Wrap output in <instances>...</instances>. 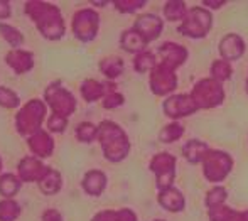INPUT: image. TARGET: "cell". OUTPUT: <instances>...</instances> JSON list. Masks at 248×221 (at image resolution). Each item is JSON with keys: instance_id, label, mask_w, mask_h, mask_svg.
Masks as SVG:
<instances>
[{"instance_id": "1", "label": "cell", "mask_w": 248, "mask_h": 221, "mask_svg": "<svg viewBox=\"0 0 248 221\" xmlns=\"http://www.w3.org/2000/svg\"><path fill=\"white\" fill-rule=\"evenodd\" d=\"M26 14L32 19L44 39L58 41L64 36V20L56 5L32 0L26 3Z\"/></svg>"}, {"instance_id": "2", "label": "cell", "mask_w": 248, "mask_h": 221, "mask_svg": "<svg viewBox=\"0 0 248 221\" xmlns=\"http://www.w3.org/2000/svg\"><path fill=\"white\" fill-rule=\"evenodd\" d=\"M101 147H103V154L108 160L111 162H120L127 157L128 154V139L125 135V132L118 127L113 122H101L98 127V137Z\"/></svg>"}, {"instance_id": "3", "label": "cell", "mask_w": 248, "mask_h": 221, "mask_svg": "<svg viewBox=\"0 0 248 221\" xmlns=\"http://www.w3.org/2000/svg\"><path fill=\"white\" fill-rule=\"evenodd\" d=\"M44 118H46V103L34 98L27 101L16 115V128L20 135L31 137L32 133L41 130Z\"/></svg>"}, {"instance_id": "4", "label": "cell", "mask_w": 248, "mask_h": 221, "mask_svg": "<svg viewBox=\"0 0 248 221\" xmlns=\"http://www.w3.org/2000/svg\"><path fill=\"white\" fill-rule=\"evenodd\" d=\"M44 101L51 107L52 115L68 118L76 110V100L68 90H64L58 81L51 83L44 90Z\"/></svg>"}, {"instance_id": "5", "label": "cell", "mask_w": 248, "mask_h": 221, "mask_svg": "<svg viewBox=\"0 0 248 221\" xmlns=\"http://www.w3.org/2000/svg\"><path fill=\"white\" fill-rule=\"evenodd\" d=\"M100 26V16L93 9H81L73 16V34L76 39L90 43L96 37Z\"/></svg>"}, {"instance_id": "6", "label": "cell", "mask_w": 248, "mask_h": 221, "mask_svg": "<svg viewBox=\"0 0 248 221\" xmlns=\"http://www.w3.org/2000/svg\"><path fill=\"white\" fill-rule=\"evenodd\" d=\"M209 27H211V16L201 7H194L187 16L186 22L179 27V32L189 37H202L206 31H209Z\"/></svg>"}, {"instance_id": "7", "label": "cell", "mask_w": 248, "mask_h": 221, "mask_svg": "<svg viewBox=\"0 0 248 221\" xmlns=\"http://www.w3.org/2000/svg\"><path fill=\"white\" fill-rule=\"evenodd\" d=\"M230 166H232V160L225 152L213 150L204 156V176L213 182L225 179L226 174L230 173Z\"/></svg>"}, {"instance_id": "8", "label": "cell", "mask_w": 248, "mask_h": 221, "mask_svg": "<svg viewBox=\"0 0 248 221\" xmlns=\"http://www.w3.org/2000/svg\"><path fill=\"white\" fill-rule=\"evenodd\" d=\"M47 167L37 157H24L17 166V177L20 182H39Z\"/></svg>"}, {"instance_id": "9", "label": "cell", "mask_w": 248, "mask_h": 221, "mask_svg": "<svg viewBox=\"0 0 248 221\" xmlns=\"http://www.w3.org/2000/svg\"><path fill=\"white\" fill-rule=\"evenodd\" d=\"M193 100H194V103H198V107H204V108L216 107V105H219L223 100V90L219 88L218 83L211 79V83H209V91H206V83L201 81V83H198L196 90L193 91Z\"/></svg>"}, {"instance_id": "10", "label": "cell", "mask_w": 248, "mask_h": 221, "mask_svg": "<svg viewBox=\"0 0 248 221\" xmlns=\"http://www.w3.org/2000/svg\"><path fill=\"white\" fill-rule=\"evenodd\" d=\"M27 147L31 149L34 157L37 159H46L54 150V140L46 130L41 128L39 132L32 133L31 137H27Z\"/></svg>"}, {"instance_id": "11", "label": "cell", "mask_w": 248, "mask_h": 221, "mask_svg": "<svg viewBox=\"0 0 248 221\" xmlns=\"http://www.w3.org/2000/svg\"><path fill=\"white\" fill-rule=\"evenodd\" d=\"M150 169L155 173L157 176V186L162 189H167L172 182V179L167 177V173L172 174V169H174V157L169 156V154H159L152 159L150 162Z\"/></svg>"}, {"instance_id": "12", "label": "cell", "mask_w": 248, "mask_h": 221, "mask_svg": "<svg viewBox=\"0 0 248 221\" xmlns=\"http://www.w3.org/2000/svg\"><path fill=\"white\" fill-rule=\"evenodd\" d=\"M150 88L155 95H166L176 88V78L172 76V71L162 68L157 64L152 69V78H150Z\"/></svg>"}, {"instance_id": "13", "label": "cell", "mask_w": 248, "mask_h": 221, "mask_svg": "<svg viewBox=\"0 0 248 221\" xmlns=\"http://www.w3.org/2000/svg\"><path fill=\"white\" fill-rule=\"evenodd\" d=\"M134 29L137 31L147 43H150L152 39L159 37L160 31H162V20L157 16H152V14H144V16H140L135 20Z\"/></svg>"}, {"instance_id": "14", "label": "cell", "mask_w": 248, "mask_h": 221, "mask_svg": "<svg viewBox=\"0 0 248 221\" xmlns=\"http://www.w3.org/2000/svg\"><path fill=\"white\" fill-rule=\"evenodd\" d=\"M5 63L14 69V73L24 75V73L32 69L34 56L31 51H24V49H10V51L5 54Z\"/></svg>"}, {"instance_id": "15", "label": "cell", "mask_w": 248, "mask_h": 221, "mask_svg": "<svg viewBox=\"0 0 248 221\" xmlns=\"http://www.w3.org/2000/svg\"><path fill=\"white\" fill-rule=\"evenodd\" d=\"M198 110V105L189 96H172L164 103V111L172 118H179Z\"/></svg>"}, {"instance_id": "16", "label": "cell", "mask_w": 248, "mask_h": 221, "mask_svg": "<svg viewBox=\"0 0 248 221\" xmlns=\"http://www.w3.org/2000/svg\"><path fill=\"white\" fill-rule=\"evenodd\" d=\"M160 58H162V61H160L159 66L172 71L176 66L183 64V61L186 59V51H184V47H181L177 44H164L160 47Z\"/></svg>"}, {"instance_id": "17", "label": "cell", "mask_w": 248, "mask_h": 221, "mask_svg": "<svg viewBox=\"0 0 248 221\" xmlns=\"http://www.w3.org/2000/svg\"><path fill=\"white\" fill-rule=\"evenodd\" d=\"M107 186V176L101 171H90L83 179V189L90 196H100Z\"/></svg>"}, {"instance_id": "18", "label": "cell", "mask_w": 248, "mask_h": 221, "mask_svg": "<svg viewBox=\"0 0 248 221\" xmlns=\"http://www.w3.org/2000/svg\"><path fill=\"white\" fill-rule=\"evenodd\" d=\"M219 52L228 59L240 58L243 52L242 39H240L238 36H235V34H228V36L221 41V44H219Z\"/></svg>"}, {"instance_id": "19", "label": "cell", "mask_w": 248, "mask_h": 221, "mask_svg": "<svg viewBox=\"0 0 248 221\" xmlns=\"http://www.w3.org/2000/svg\"><path fill=\"white\" fill-rule=\"evenodd\" d=\"M159 203L164 206L166 209H170V211H181L184 208V199L181 196V192H177L176 189L167 188L164 189L159 194Z\"/></svg>"}, {"instance_id": "20", "label": "cell", "mask_w": 248, "mask_h": 221, "mask_svg": "<svg viewBox=\"0 0 248 221\" xmlns=\"http://www.w3.org/2000/svg\"><path fill=\"white\" fill-rule=\"evenodd\" d=\"M120 44H122V47L128 52H142L145 49L147 41H145L135 29H130V31H125L124 32Z\"/></svg>"}, {"instance_id": "21", "label": "cell", "mask_w": 248, "mask_h": 221, "mask_svg": "<svg viewBox=\"0 0 248 221\" xmlns=\"http://www.w3.org/2000/svg\"><path fill=\"white\" fill-rule=\"evenodd\" d=\"M37 184H39V189L43 194H56L61 189V174L58 171L47 167L46 174H44L43 179Z\"/></svg>"}, {"instance_id": "22", "label": "cell", "mask_w": 248, "mask_h": 221, "mask_svg": "<svg viewBox=\"0 0 248 221\" xmlns=\"http://www.w3.org/2000/svg\"><path fill=\"white\" fill-rule=\"evenodd\" d=\"M20 186H22L20 179L14 176V174H3V176H0V194L5 199L14 198L20 191Z\"/></svg>"}, {"instance_id": "23", "label": "cell", "mask_w": 248, "mask_h": 221, "mask_svg": "<svg viewBox=\"0 0 248 221\" xmlns=\"http://www.w3.org/2000/svg\"><path fill=\"white\" fill-rule=\"evenodd\" d=\"M107 90H105V83H98L95 79H86L81 85V95L86 101H96L100 100L101 96H105Z\"/></svg>"}, {"instance_id": "24", "label": "cell", "mask_w": 248, "mask_h": 221, "mask_svg": "<svg viewBox=\"0 0 248 221\" xmlns=\"http://www.w3.org/2000/svg\"><path fill=\"white\" fill-rule=\"evenodd\" d=\"M100 69L107 78L113 79L124 71V61L120 58H117V56H110V58H105L100 63Z\"/></svg>"}, {"instance_id": "25", "label": "cell", "mask_w": 248, "mask_h": 221, "mask_svg": "<svg viewBox=\"0 0 248 221\" xmlns=\"http://www.w3.org/2000/svg\"><path fill=\"white\" fill-rule=\"evenodd\" d=\"M20 215V206L16 199H2L0 201V221H16Z\"/></svg>"}, {"instance_id": "26", "label": "cell", "mask_w": 248, "mask_h": 221, "mask_svg": "<svg viewBox=\"0 0 248 221\" xmlns=\"http://www.w3.org/2000/svg\"><path fill=\"white\" fill-rule=\"evenodd\" d=\"M0 34L5 39V43H9L14 49H19L20 46L24 44V36L19 29H16L14 26H9V24L0 22Z\"/></svg>"}, {"instance_id": "27", "label": "cell", "mask_w": 248, "mask_h": 221, "mask_svg": "<svg viewBox=\"0 0 248 221\" xmlns=\"http://www.w3.org/2000/svg\"><path fill=\"white\" fill-rule=\"evenodd\" d=\"M184 154H186L187 160H191V162H198V160L204 159V156L208 154V147H206L202 142L191 140V142H187V145L184 147Z\"/></svg>"}, {"instance_id": "28", "label": "cell", "mask_w": 248, "mask_h": 221, "mask_svg": "<svg viewBox=\"0 0 248 221\" xmlns=\"http://www.w3.org/2000/svg\"><path fill=\"white\" fill-rule=\"evenodd\" d=\"M76 137H78L79 142H85L90 143L98 137V127H95L93 124L90 122H83L76 127Z\"/></svg>"}, {"instance_id": "29", "label": "cell", "mask_w": 248, "mask_h": 221, "mask_svg": "<svg viewBox=\"0 0 248 221\" xmlns=\"http://www.w3.org/2000/svg\"><path fill=\"white\" fill-rule=\"evenodd\" d=\"M0 107L7 108V110L19 107V96H17L16 91L5 88V86H0Z\"/></svg>"}, {"instance_id": "30", "label": "cell", "mask_w": 248, "mask_h": 221, "mask_svg": "<svg viewBox=\"0 0 248 221\" xmlns=\"http://www.w3.org/2000/svg\"><path fill=\"white\" fill-rule=\"evenodd\" d=\"M135 71L139 73H145L147 69H154L155 66V56L150 54L149 51H142L140 54L135 58Z\"/></svg>"}, {"instance_id": "31", "label": "cell", "mask_w": 248, "mask_h": 221, "mask_svg": "<svg viewBox=\"0 0 248 221\" xmlns=\"http://www.w3.org/2000/svg\"><path fill=\"white\" fill-rule=\"evenodd\" d=\"M164 14L169 20H177L184 16V3L183 2H169L164 7Z\"/></svg>"}, {"instance_id": "32", "label": "cell", "mask_w": 248, "mask_h": 221, "mask_svg": "<svg viewBox=\"0 0 248 221\" xmlns=\"http://www.w3.org/2000/svg\"><path fill=\"white\" fill-rule=\"evenodd\" d=\"M181 135H183V127L177 124H170L169 127H166L160 132V140H162V142H174V140H177Z\"/></svg>"}, {"instance_id": "33", "label": "cell", "mask_w": 248, "mask_h": 221, "mask_svg": "<svg viewBox=\"0 0 248 221\" xmlns=\"http://www.w3.org/2000/svg\"><path fill=\"white\" fill-rule=\"evenodd\" d=\"M211 73L216 79L225 81V79H228L230 75H232V66H230L226 61H216L215 66H213V69H211Z\"/></svg>"}, {"instance_id": "34", "label": "cell", "mask_w": 248, "mask_h": 221, "mask_svg": "<svg viewBox=\"0 0 248 221\" xmlns=\"http://www.w3.org/2000/svg\"><path fill=\"white\" fill-rule=\"evenodd\" d=\"M68 125V118H62V117H58V115H51L47 118V130L49 132H54V133H62Z\"/></svg>"}, {"instance_id": "35", "label": "cell", "mask_w": 248, "mask_h": 221, "mask_svg": "<svg viewBox=\"0 0 248 221\" xmlns=\"http://www.w3.org/2000/svg\"><path fill=\"white\" fill-rule=\"evenodd\" d=\"M226 198V191L223 188H215L209 191L208 194V199H206V205H209V208L213 206H219Z\"/></svg>"}, {"instance_id": "36", "label": "cell", "mask_w": 248, "mask_h": 221, "mask_svg": "<svg viewBox=\"0 0 248 221\" xmlns=\"http://www.w3.org/2000/svg\"><path fill=\"white\" fill-rule=\"evenodd\" d=\"M144 0H128V2H122V0H117L115 2V7H117L120 12H135L137 9H140L144 5Z\"/></svg>"}, {"instance_id": "37", "label": "cell", "mask_w": 248, "mask_h": 221, "mask_svg": "<svg viewBox=\"0 0 248 221\" xmlns=\"http://www.w3.org/2000/svg\"><path fill=\"white\" fill-rule=\"evenodd\" d=\"M122 103H124V96H122L120 93H117V91L105 95V98H103V107L107 108V110H111V108L120 107Z\"/></svg>"}, {"instance_id": "38", "label": "cell", "mask_w": 248, "mask_h": 221, "mask_svg": "<svg viewBox=\"0 0 248 221\" xmlns=\"http://www.w3.org/2000/svg\"><path fill=\"white\" fill-rule=\"evenodd\" d=\"M92 221H118L117 211H110V209H105V211L98 213V215L93 216Z\"/></svg>"}, {"instance_id": "39", "label": "cell", "mask_w": 248, "mask_h": 221, "mask_svg": "<svg viewBox=\"0 0 248 221\" xmlns=\"http://www.w3.org/2000/svg\"><path fill=\"white\" fill-rule=\"evenodd\" d=\"M117 218L118 221H137V216L134 215L132 209H120V211H117Z\"/></svg>"}, {"instance_id": "40", "label": "cell", "mask_w": 248, "mask_h": 221, "mask_svg": "<svg viewBox=\"0 0 248 221\" xmlns=\"http://www.w3.org/2000/svg\"><path fill=\"white\" fill-rule=\"evenodd\" d=\"M43 221H62V216L56 209H46L43 213Z\"/></svg>"}, {"instance_id": "41", "label": "cell", "mask_w": 248, "mask_h": 221, "mask_svg": "<svg viewBox=\"0 0 248 221\" xmlns=\"http://www.w3.org/2000/svg\"><path fill=\"white\" fill-rule=\"evenodd\" d=\"M12 10H10V3L7 0H0V20L9 19Z\"/></svg>"}, {"instance_id": "42", "label": "cell", "mask_w": 248, "mask_h": 221, "mask_svg": "<svg viewBox=\"0 0 248 221\" xmlns=\"http://www.w3.org/2000/svg\"><path fill=\"white\" fill-rule=\"evenodd\" d=\"M0 171H2V159H0Z\"/></svg>"}]
</instances>
